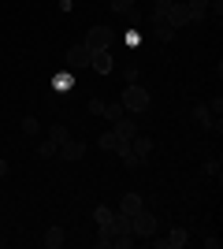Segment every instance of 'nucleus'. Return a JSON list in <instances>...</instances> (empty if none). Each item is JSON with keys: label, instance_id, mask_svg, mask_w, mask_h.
I'll use <instances>...</instances> for the list:
<instances>
[{"label": "nucleus", "instance_id": "nucleus-1", "mask_svg": "<svg viewBox=\"0 0 223 249\" xmlns=\"http://www.w3.org/2000/svg\"><path fill=\"white\" fill-rule=\"evenodd\" d=\"M134 234L119 227H97V249H130Z\"/></svg>", "mask_w": 223, "mask_h": 249}, {"label": "nucleus", "instance_id": "nucleus-2", "mask_svg": "<svg viewBox=\"0 0 223 249\" xmlns=\"http://www.w3.org/2000/svg\"><path fill=\"white\" fill-rule=\"evenodd\" d=\"M119 104H123V108H127V112H134V115L149 112V89H141L138 82H130V86H123V97H119Z\"/></svg>", "mask_w": 223, "mask_h": 249}, {"label": "nucleus", "instance_id": "nucleus-3", "mask_svg": "<svg viewBox=\"0 0 223 249\" xmlns=\"http://www.w3.org/2000/svg\"><path fill=\"white\" fill-rule=\"evenodd\" d=\"M82 45L89 52H101V49H112L116 45V30H108V26H93V30H86Z\"/></svg>", "mask_w": 223, "mask_h": 249}, {"label": "nucleus", "instance_id": "nucleus-4", "mask_svg": "<svg viewBox=\"0 0 223 249\" xmlns=\"http://www.w3.org/2000/svg\"><path fill=\"white\" fill-rule=\"evenodd\" d=\"M156 216H153V212H149V208H141L138 216H130V234H134V238H153V234H156Z\"/></svg>", "mask_w": 223, "mask_h": 249}, {"label": "nucleus", "instance_id": "nucleus-5", "mask_svg": "<svg viewBox=\"0 0 223 249\" xmlns=\"http://www.w3.org/2000/svg\"><path fill=\"white\" fill-rule=\"evenodd\" d=\"M160 19H164V22H171L175 30H182V26H193V22H190V8H186V0H182V4H168Z\"/></svg>", "mask_w": 223, "mask_h": 249}, {"label": "nucleus", "instance_id": "nucleus-6", "mask_svg": "<svg viewBox=\"0 0 223 249\" xmlns=\"http://www.w3.org/2000/svg\"><path fill=\"white\" fill-rule=\"evenodd\" d=\"M186 242H190V234H186L182 227L168 231L164 238H156V234H153V249H186Z\"/></svg>", "mask_w": 223, "mask_h": 249}, {"label": "nucleus", "instance_id": "nucleus-7", "mask_svg": "<svg viewBox=\"0 0 223 249\" xmlns=\"http://www.w3.org/2000/svg\"><path fill=\"white\" fill-rule=\"evenodd\" d=\"M89 56H93V52L86 49L82 41L71 45V49H67V71H82V67H89Z\"/></svg>", "mask_w": 223, "mask_h": 249}, {"label": "nucleus", "instance_id": "nucleus-8", "mask_svg": "<svg viewBox=\"0 0 223 249\" xmlns=\"http://www.w3.org/2000/svg\"><path fill=\"white\" fill-rule=\"evenodd\" d=\"M89 67H93L97 74H112V71H116V60H112V49H101V52H93V56H89Z\"/></svg>", "mask_w": 223, "mask_h": 249}, {"label": "nucleus", "instance_id": "nucleus-9", "mask_svg": "<svg viewBox=\"0 0 223 249\" xmlns=\"http://www.w3.org/2000/svg\"><path fill=\"white\" fill-rule=\"evenodd\" d=\"M193 119H197V126H201V130H220V119H216L212 112H208V104H193Z\"/></svg>", "mask_w": 223, "mask_h": 249}, {"label": "nucleus", "instance_id": "nucleus-10", "mask_svg": "<svg viewBox=\"0 0 223 249\" xmlns=\"http://www.w3.org/2000/svg\"><path fill=\"white\" fill-rule=\"evenodd\" d=\"M141 208H145V197L130 190V194H123V201H119V216H138Z\"/></svg>", "mask_w": 223, "mask_h": 249}, {"label": "nucleus", "instance_id": "nucleus-11", "mask_svg": "<svg viewBox=\"0 0 223 249\" xmlns=\"http://www.w3.org/2000/svg\"><path fill=\"white\" fill-rule=\"evenodd\" d=\"M130 153H134V156H138V164H145V160H149V156H153V142H149V138L145 134H134V138H130Z\"/></svg>", "mask_w": 223, "mask_h": 249}, {"label": "nucleus", "instance_id": "nucleus-12", "mask_svg": "<svg viewBox=\"0 0 223 249\" xmlns=\"http://www.w3.org/2000/svg\"><path fill=\"white\" fill-rule=\"evenodd\" d=\"M123 145H130V142H123V138L116 134V130H108V134H101L97 138V149H104V153H123Z\"/></svg>", "mask_w": 223, "mask_h": 249}, {"label": "nucleus", "instance_id": "nucleus-13", "mask_svg": "<svg viewBox=\"0 0 223 249\" xmlns=\"http://www.w3.org/2000/svg\"><path fill=\"white\" fill-rule=\"evenodd\" d=\"M56 156H64L67 164H74V160H82V156H86V145H82V142H74V138H67L64 145H60V153H56Z\"/></svg>", "mask_w": 223, "mask_h": 249}, {"label": "nucleus", "instance_id": "nucleus-14", "mask_svg": "<svg viewBox=\"0 0 223 249\" xmlns=\"http://www.w3.org/2000/svg\"><path fill=\"white\" fill-rule=\"evenodd\" d=\"M186 8H190V22L193 26L208 19V0H186Z\"/></svg>", "mask_w": 223, "mask_h": 249}, {"label": "nucleus", "instance_id": "nucleus-15", "mask_svg": "<svg viewBox=\"0 0 223 249\" xmlns=\"http://www.w3.org/2000/svg\"><path fill=\"white\" fill-rule=\"evenodd\" d=\"M153 37H156V41H175V26H171V22H164V19H153Z\"/></svg>", "mask_w": 223, "mask_h": 249}, {"label": "nucleus", "instance_id": "nucleus-16", "mask_svg": "<svg viewBox=\"0 0 223 249\" xmlns=\"http://www.w3.org/2000/svg\"><path fill=\"white\" fill-rule=\"evenodd\" d=\"M112 130H116V134L123 138V142H130V138L138 134V126H134V119H127V115H123V119H116V123H112Z\"/></svg>", "mask_w": 223, "mask_h": 249}, {"label": "nucleus", "instance_id": "nucleus-17", "mask_svg": "<svg viewBox=\"0 0 223 249\" xmlns=\"http://www.w3.org/2000/svg\"><path fill=\"white\" fill-rule=\"evenodd\" d=\"M41 242H45V249H60V246L67 242V234H64V227H49Z\"/></svg>", "mask_w": 223, "mask_h": 249}, {"label": "nucleus", "instance_id": "nucleus-18", "mask_svg": "<svg viewBox=\"0 0 223 249\" xmlns=\"http://www.w3.org/2000/svg\"><path fill=\"white\" fill-rule=\"evenodd\" d=\"M93 219H97V227H112V223H116V212H112V208H104V205H97Z\"/></svg>", "mask_w": 223, "mask_h": 249}, {"label": "nucleus", "instance_id": "nucleus-19", "mask_svg": "<svg viewBox=\"0 0 223 249\" xmlns=\"http://www.w3.org/2000/svg\"><path fill=\"white\" fill-rule=\"evenodd\" d=\"M104 115L112 119V123H116V119H123V115H127V108H123L119 101H104Z\"/></svg>", "mask_w": 223, "mask_h": 249}, {"label": "nucleus", "instance_id": "nucleus-20", "mask_svg": "<svg viewBox=\"0 0 223 249\" xmlns=\"http://www.w3.org/2000/svg\"><path fill=\"white\" fill-rule=\"evenodd\" d=\"M56 153H60V145H56L52 138H45L41 145H37V156H45V160H52V156H56Z\"/></svg>", "mask_w": 223, "mask_h": 249}, {"label": "nucleus", "instance_id": "nucleus-21", "mask_svg": "<svg viewBox=\"0 0 223 249\" xmlns=\"http://www.w3.org/2000/svg\"><path fill=\"white\" fill-rule=\"evenodd\" d=\"M49 138H52L56 145H64V142H67V126H60V123H52V126H49Z\"/></svg>", "mask_w": 223, "mask_h": 249}, {"label": "nucleus", "instance_id": "nucleus-22", "mask_svg": "<svg viewBox=\"0 0 223 249\" xmlns=\"http://www.w3.org/2000/svg\"><path fill=\"white\" fill-rule=\"evenodd\" d=\"M112 11H116V15H130V11H134V0H112Z\"/></svg>", "mask_w": 223, "mask_h": 249}, {"label": "nucleus", "instance_id": "nucleus-23", "mask_svg": "<svg viewBox=\"0 0 223 249\" xmlns=\"http://www.w3.org/2000/svg\"><path fill=\"white\" fill-rule=\"evenodd\" d=\"M37 130H41V119L26 115V119H22V134H37Z\"/></svg>", "mask_w": 223, "mask_h": 249}, {"label": "nucleus", "instance_id": "nucleus-24", "mask_svg": "<svg viewBox=\"0 0 223 249\" xmlns=\"http://www.w3.org/2000/svg\"><path fill=\"white\" fill-rule=\"evenodd\" d=\"M52 82H56V89H60V93H64V89H71V71H67V74H56Z\"/></svg>", "mask_w": 223, "mask_h": 249}, {"label": "nucleus", "instance_id": "nucleus-25", "mask_svg": "<svg viewBox=\"0 0 223 249\" xmlns=\"http://www.w3.org/2000/svg\"><path fill=\"white\" fill-rule=\"evenodd\" d=\"M86 108H89V115H104V101H101V97H93Z\"/></svg>", "mask_w": 223, "mask_h": 249}, {"label": "nucleus", "instance_id": "nucleus-26", "mask_svg": "<svg viewBox=\"0 0 223 249\" xmlns=\"http://www.w3.org/2000/svg\"><path fill=\"white\" fill-rule=\"evenodd\" d=\"M149 8H153V19H160L164 8H168V0H149Z\"/></svg>", "mask_w": 223, "mask_h": 249}, {"label": "nucleus", "instance_id": "nucleus-27", "mask_svg": "<svg viewBox=\"0 0 223 249\" xmlns=\"http://www.w3.org/2000/svg\"><path fill=\"white\" fill-rule=\"evenodd\" d=\"M205 171H208V175H212V178H220V175H223V167H220V160H208V164H205Z\"/></svg>", "mask_w": 223, "mask_h": 249}, {"label": "nucleus", "instance_id": "nucleus-28", "mask_svg": "<svg viewBox=\"0 0 223 249\" xmlns=\"http://www.w3.org/2000/svg\"><path fill=\"white\" fill-rule=\"evenodd\" d=\"M208 15L220 19V15H223V0H208Z\"/></svg>", "mask_w": 223, "mask_h": 249}, {"label": "nucleus", "instance_id": "nucleus-29", "mask_svg": "<svg viewBox=\"0 0 223 249\" xmlns=\"http://www.w3.org/2000/svg\"><path fill=\"white\" fill-rule=\"evenodd\" d=\"M205 104H208V112H212V115L223 112V101H220V97H212V101H205Z\"/></svg>", "mask_w": 223, "mask_h": 249}, {"label": "nucleus", "instance_id": "nucleus-30", "mask_svg": "<svg viewBox=\"0 0 223 249\" xmlns=\"http://www.w3.org/2000/svg\"><path fill=\"white\" fill-rule=\"evenodd\" d=\"M138 74H141V71H138V63H130V67H127V86H130V82H138Z\"/></svg>", "mask_w": 223, "mask_h": 249}, {"label": "nucleus", "instance_id": "nucleus-31", "mask_svg": "<svg viewBox=\"0 0 223 249\" xmlns=\"http://www.w3.org/2000/svg\"><path fill=\"white\" fill-rule=\"evenodd\" d=\"M205 249H220V238H216V234H205Z\"/></svg>", "mask_w": 223, "mask_h": 249}, {"label": "nucleus", "instance_id": "nucleus-32", "mask_svg": "<svg viewBox=\"0 0 223 249\" xmlns=\"http://www.w3.org/2000/svg\"><path fill=\"white\" fill-rule=\"evenodd\" d=\"M8 175V160H0V178Z\"/></svg>", "mask_w": 223, "mask_h": 249}, {"label": "nucleus", "instance_id": "nucleus-33", "mask_svg": "<svg viewBox=\"0 0 223 249\" xmlns=\"http://www.w3.org/2000/svg\"><path fill=\"white\" fill-rule=\"evenodd\" d=\"M168 4H182V0H168Z\"/></svg>", "mask_w": 223, "mask_h": 249}, {"label": "nucleus", "instance_id": "nucleus-34", "mask_svg": "<svg viewBox=\"0 0 223 249\" xmlns=\"http://www.w3.org/2000/svg\"><path fill=\"white\" fill-rule=\"evenodd\" d=\"M0 246H4V238H0Z\"/></svg>", "mask_w": 223, "mask_h": 249}]
</instances>
